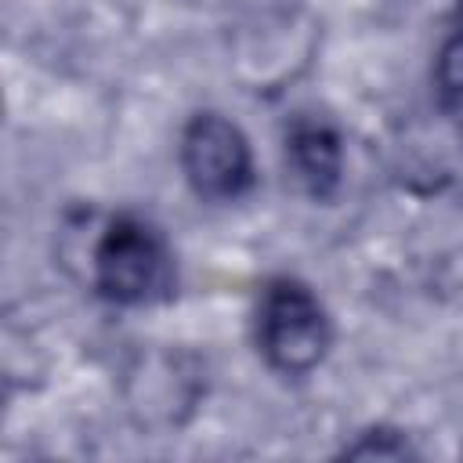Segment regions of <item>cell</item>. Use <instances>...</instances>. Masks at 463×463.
<instances>
[{"instance_id":"cell-1","label":"cell","mask_w":463,"mask_h":463,"mask_svg":"<svg viewBox=\"0 0 463 463\" xmlns=\"http://www.w3.org/2000/svg\"><path fill=\"white\" fill-rule=\"evenodd\" d=\"M329 315L297 279H275L257 304V347L279 373H307L329 351Z\"/></svg>"},{"instance_id":"cell-2","label":"cell","mask_w":463,"mask_h":463,"mask_svg":"<svg viewBox=\"0 0 463 463\" xmlns=\"http://www.w3.org/2000/svg\"><path fill=\"white\" fill-rule=\"evenodd\" d=\"M94 286L116 304H148L170 286V253L163 235L137 221L116 217L94 246Z\"/></svg>"},{"instance_id":"cell-3","label":"cell","mask_w":463,"mask_h":463,"mask_svg":"<svg viewBox=\"0 0 463 463\" xmlns=\"http://www.w3.org/2000/svg\"><path fill=\"white\" fill-rule=\"evenodd\" d=\"M181 166L203 199H239L253 181V156L235 123L217 112L195 116L181 134Z\"/></svg>"},{"instance_id":"cell-4","label":"cell","mask_w":463,"mask_h":463,"mask_svg":"<svg viewBox=\"0 0 463 463\" xmlns=\"http://www.w3.org/2000/svg\"><path fill=\"white\" fill-rule=\"evenodd\" d=\"M286 163L311 195H326L340 181V137L322 119H300L286 137Z\"/></svg>"},{"instance_id":"cell-5","label":"cell","mask_w":463,"mask_h":463,"mask_svg":"<svg viewBox=\"0 0 463 463\" xmlns=\"http://www.w3.org/2000/svg\"><path fill=\"white\" fill-rule=\"evenodd\" d=\"M434 83H438V98H441L445 112L463 127V33H456L441 47L438 69H434Z\"/></svg>"}]
</instances>
